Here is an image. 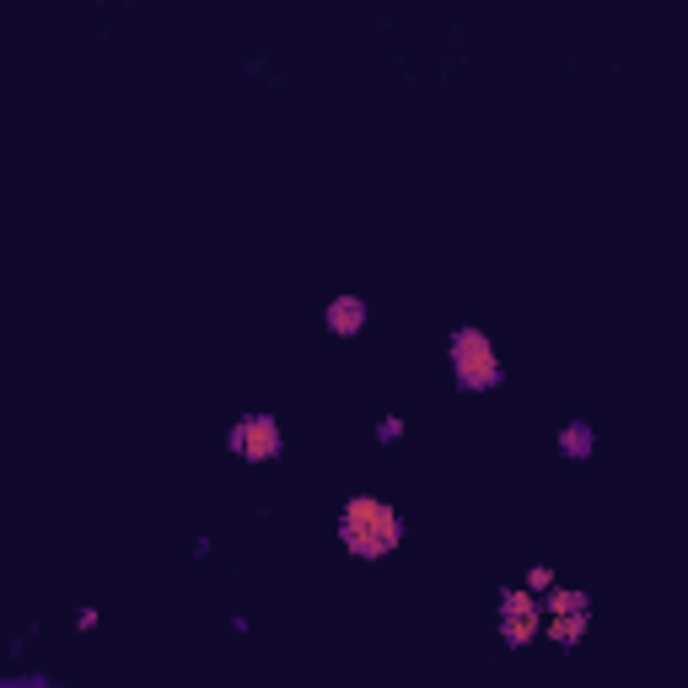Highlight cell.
I'll use <instances>...</instances> for the list:
<instances>
[{
	"instance_id": "6da1fadb",
	"label": "cell",
	"mask_w": 688,
	"mask_h": 688,
	"mask_svg": "<svg viewBox=\"0 0 688 688\" xmlns=\"http://www.w3.org/2000/svg\"><path fill=\"white\" fill-rule=\"evenodd\" d=\"M334 538H339V549H345L350 560H361V565H382V560H393V554L404 549L409 527H404V511H399L388 495H377V489H356V495H345V506H339Z\"/></svg>"
},
{
	"instance_id": "7a4b0ae2",
	"label": "cell",
	"mask_w": 688,
	"mask_h": 688,
	"mask_svg": "<svg viewBox=\"0 0 688 688\" xmlns=\"http://www.w3.org/2000/svg\"><path fill=\"white\" fill-rule=\"evenodd\" d=\"M446 371H452V388L468 399H489L506 388V356L495 334L479 324H457L446 334Z\"/></svg>"
},
{
	"instance_id": "3957f363",
	"label": "cell",
	"mask_w": 688,
	"mask_h": 688,
	"mask_svg": "<svg viewBox=\"0 0 688 688\" xmlns=\"http://www.w3.org/2000/svg\"><path fill=\"white\" fill-rule=\"evenodd\" d=\"M221 446H226L237 463H247V468H269V463L285 457V420L275 409H247V414H237V420L226 425Z\"/></svg>"
},
{
	"instance_id": "277c9868",
	"label": "cell",
	"mask_w": 688,
	"mask_h": 688,
	"mask_svg": "<svg viewBox=\"0 0 688 688\" xmlns=\"http://www.w3.org/2000/svg\"><path fill=\"white\" fill-rule=\"evenodd\" d=\"M543 597L532 592V586H500L495 592V635H500V646L506 650H522V646H538L543 641Z\"/></svg>"
},
{
	"instance_id": "5b68a950",
	"label": "cell",
	"mask_w": 688,
	"mask_h": 688,
	"mask_svg": "<svg viewBox=\"0 0 688 688\" xmlns=\"http://www.w3.org/2000/svg\"><path fill=\"white\" fill-rule=\"evenodd\" d=\"M366 324H371V301H366L361 290H339L334 301H324V328L328 339H339V345H350V339H361Z\"/></svg>"
},
{
	"instance_id": "8992f818",
	"label": "cell",
	"mask_w": 688,
	"mask_h": 688,
	"mask_svg": "<svg viewBox=\"0 0 688 688\" xmlns=\"http://www.w3.org/2000/svg\"><path fill=\"white\" fill-rule=\"evenodd\" d=\"M592 624H597V607H575V613H549L543 618V646L554 650H575L586 646V635H592Z\"/></svg>"
},
{
	"instance_id": "52a82bcc",
	"label": "cell",
	"mask_w": 688,
	"mask_h": 688,
	"mask_svg": "<svg viewBox=\"0 0 688 688\" xmlns=\"http://www.w3.org/2000/svg\"><path fill=\"white\" fill-rule=\"evenodd\" d=\"M597 442H603V436H597V425H592L586 414H570L565 425L554 431V446H560L565 463H592V457H597Z\"/></svg>"
},
{
	"instance_id": "ba28073f",
	"label": "cell",
	"mask_w": 688,
	"mask_h": 688,
	"mask_svg": "<svg viewBox=\"0 0 688 688\" xmlns=\"http://www.w3.org/2000/svg\"><path fill=\"white\" fill-rule=\"evenodd\" d=\"M575 607H592V592H586V586L554 581V586L543 592V613H575Z\"/></svg>"
},
{
	"instance_id": "9c48e42d",
	"label": "cell",
	"mask_w": 688,
	"mask_h": 688,
	"mask_svg": "<svg viewBox=\"0 0 688 688\" xmlns=\"http://www.w3.org/2000/svg\"><path fill=\"white\" fill-rule=\"evenodd\" d=\"M404 436H409L404 414H382V420H377V431H371V442H377V446H399Z\"/></svg>"
},
{
	"instance_id": "30bf717a",
	"label": "cell",
	"mask_w": 688,
	"mask_h": 688,
	"mask_svg": "<svg viewBox=\"0 0 688 688\" xmlns=\"http://www.w3.org/2000/svg\"><path fill=\"white\" fill-rule=\"evenodd\" d=\"M0 688H54L49 673H0Z\"/></svg>"
},
{
	"instance_id": "8fae6325",
	"label": "cell",
	"mask_w": 688,
	"mask_h": 688,
	"mask_svg": "<svg viewBox=\"0 0 688 688\" xmlns=\"http://www.w3.org/2000/svg\"><path fill=\"white\" fill-rule=\"evenodd\" d=\"M522 581L532 586V592H538V597H543V592H549V586L560 581V570H554V565H527V575H522Z\"/></svg>"
},
{
	"instance_id": "7c38bea8",
	"label": "cell",
	"mask_w": 688,
	"mask_h": 688,
	"mask_svg": "<svg viewBox=\"0 0 688 688\" xmlns=\"http://www.w3.org/2000/svg\"><path fill=\"white\" fill-rule=\"evenodd\" d=\"M71 624H76L82 635H92V629L103 624V613H97V607H76V618H71Z\"/></svg>"
},
{
	"instance_id": "4fadbf2b",
	"label": "cell",
	"mask_w": 688,
	"mask_h": 688,
	"mask_svg": "<svg viewBox=\"0 0 688 688\" xmlns=\"http://www.w3.org/2000/svg\"><path fill=\"white\" fill-rule=\"evenodd\" d=\"M189 554H194V560H210V554H215V538H194V549H189Z\"/></svg>"
}]
</instances>
